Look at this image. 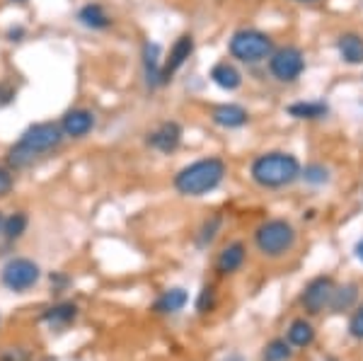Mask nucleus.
<instances>
[{"mask_svg": "<svg viewBox=\"0 0 363 361\" xmlns=\"http://www.w3.org/2000/svg\"><path fill=\"white\" fill-rule=\"evenodd\" d=\"M286 340H289L291 347L296 349H306L315 342V328L313 323L306 318H296L294 323L289 325V330H286Z\"/></svg>", "mask_w": 363, "mask_h": 361, "instance_id": "obj_21", "label": "nucleus"}, {"mask_svg": "<svg viewBox=\"0 0 363 361\" xmlns=\"http://www.w3.org/2000/svg\"><path fill=\"white\" fill-rule=\"evenodd\" d=\"M208 78H211V83L218 85L220 90H225V92H235L242 87V73H240V68L233 61L213 63Z\"/></svg>", "mask_w": 363, "mask_h": 361, "instance_id": "obj_14", "label": "nucleus"}, {"mask_svg": "<svg viewBox=\"0 0 363 361\" xmlns=\"http://www.w3.org/2000/svg\"><path fill=\"white\" fill-rule=\"evenodd\" d=\"M27 226H29V218L25 211H15L13 216L5 218V228H3V238L8 243H15L20 240L22 235L27 233Z\"/></svg>", "mask_w": 363, "mask_h": 361, "instance_id": "obj_23", "label": "nucleus"}, {"mask_svg": "<svg viewBox=\"0 0 363 361\" xmlns=\"http://www.w3.org/2000/svg\"><path fill=\"white\" fill-rule=\"evenodd\" d=\"M298 243V233L294 223L286 218H267L255 228V248L269 260L286 257Z\"/></svg>", "mask_w": 363, "mask_h": 361, "instance_id": "obj_4", "label": "nucleus"}, {"mask_svg": "<svg viewBox=\"0 0 363 361\" xmlns=\"http://www.w3.org/2000/svg\"><path fill=\"white\" fill-rule=\"evenodd\" d=\"M359 301V287L356 284H344V287H335L330 301V311L332 313H344L349 308H354V304Z\"/></svg>", "mask_w": 363, "mask_h": 361, "instance_id": "obj_22", "label": "nucleus"}, {"mask_svg": "<svg viewBox=\"0 0 363 361\" xmlns=\"http://www.w3.org/2000/svg\"><path fill=\"white\" fill-rule=\"evenodd\" d=\"M75 318H78V306H75L73 301H61V304L46 308L42 313V320L51 330L68 328L70 323H75Z\"/></svg>", "mask_w": 363, "mask_h": 361, "instance_id": "obj_17", "label": "nucleus"}, {"mask_svg": "<svg viewBox=\"0 0 363 361\" xmlns=\"http://www.w3.org/2000/svg\"><path fill=\"white\" fill-rule=\"evenodd\" d=\"M22 34H25V29H22V27H13V29H10V32H8V37H10V42H20V37H22Z\"/></svg>", "mask_w": 363, "mask_h": 361, "instance_id": "obj_32", "label": "nucleus"}, {"mask_svg": "<svg viewBox=\"0 0 363 361\" xmlns=\"http://www.w3.org/2000/svg\"><path fill=\"white\" fill-rule=\"evenodd\" d=\"M5 218H8V216H5V213L0 211V235H3V228H5Z\"/></svg>", "mask_w": 363, "mask_h": 361, "instance_id": "obj_35", "label": "nucleus"}, {"mask_svg": "<svg viewBox=\"0 0 363 361\" xmlns=\"http://www.w3.org/2000/svg\"><path fill=\"white\" fill-rule=\"evenodd\" d=\"M298 5H315V3H322V0H294Z\"/></svg>", "mask_w": 363, "mask_h": 361, "instance_id": "obj_34", "label": "nucleus"}, {"mask_svg": "<svg viewBox=\"0 0 363 361\" xmlns=\"http://www.w3.org/2000/svg\"><path fill=\"white\" fill-rule=\"evenodd\" d=\"M337 54L349 66H363V37L359 32H344L337 39Z\"/></svg>", "mask_w": 363, "mask_h": 361, "instance_id": "obj_16", "label": "nucleus"}, {"mask_svg": "<svg viewBox=\"0 0 363 361\" xmlns=\"http://www.w3.org/2000/svg\"><path fill=\"white\" fill-rule=\"evenodd\" d=\"M186 301H189V294H186L184 289L174 287V289L162 291V294L157 296V301L153 304V311L157 316H174V313H179L182 308L186 306Z\"/></svg>", "mask_w": 363, "mask_h": 361, "instance_id": "obj_18", "label": "nucleus"}, {"mask_svg": "<svg viewBox=\"0 0 363 361\" xmlns=\"http://www.w3.org/2000/svg\"><path fill=\"white\" fill-rule=\"evenodd\" d=\"M191 54H194V37H191V34H182V37L174 39L165 61H162V85H167L169 80L174 78V73L189 61Z\"/></svg>", "mask_w": 363, "mask_h": 361, "instance_id": "obj_10", "label": "nucleus"}, {"mask_svg": "<svg viewBox=\"0 0 363 361\" xmlns=\"http://www.w3.org/2000/svg\"><path fill=\"white\" fill-rule=\"evenodd\" d=\"M269 73L279 83H296L306 73V54L298 46H279L269 56Z\"/></svg>", "mask_w": 363, "mask_h": 361, "instance_id": "obj_7", "label": "nucleus"}, {"mask_svg": "<svg viewBox=\"0 0 363 361\" xmlns=\"http://www.w3.org/2000/svg\"><path fill=\"white\" fill-rule=\"evenodd\" d=\"M211 121L220 129H242L250 124V112L242 104L235 102H220L211 109Z\"/></svg>", "mask_w": 363, "mask_h": 361, "instance_id": "obj_12", "label": "nucleus"}, {"mask_svg": "<svg viewBox=\"0 0 363 361\" xmlns=\"http://www.w3.org/2000/svg\"><path fill=\"white\" fill-rule=\"evenodd\" d=\"M51 284H54L56 291H61L63 287H68V277L63 274H51Z\"/></svg>", "mask_w": 363, "mask_h": 361, "instance_id": "obj_31", "label": "nucleus"}, {"mask_svg": "<svg viewBox=\"0 0 363 361\" xmlns=\"http://www.w3.org/2000/svg\"><path fill=\"white\" fill-rule=\"evenodd\" d=\"M356 257H359V262H363V238L356 243Z\"/></svg>", "mask_w": 363, "mask_h": 361, "instance_id": "obj_33", "label": "nucleus"}, {"mask_svg": "<svg viewBox=\"0 0 363 361\" xmlns=\"http://www.w3.org/2000/svg\"><path fill=\"white\" fill-rule=\"evenodd\" d=\"M303 165L294 153L286 150H269L252 160L250 177L262 189H284L301 179Z\"/></svg>", "mask_w": 363, "mask_h": 361, "instance_id": "obj_2", "label": "nucleus"}, {"mask_svg": "<svg viewBox=\"0 0 363 361\" xmlns=\"http://www.w3.org/2000/svg\"><path fill=\"white\" fill-rule=\"evenodd\" d=\"M13 187H15L13 172H10L8 167L0 165V199H3V196H8L10 191H13Z\"/></svg>", "mask_w": 363, "mask_h": 361, "instance_id": "obj_30", "label": "nucleus"}, {"mask_svg": "<svg viewBox=\"0 0 363 361\" xmlns=\"http://www.w3.org/2000/svg\"><path fill=\"white\" fill-rule=\"evenodd\" d=\"M228 174V165L223 158L211 155V158L194 160L189 165H184L174 174L172 184L182 196H203L208 191L218 189L220 182Z\"/></svg>", "mask_w": 363, "mask_h": 361, "instance_id": "obj_3", "label": "nucleus"}, {"mask_svg": "<svg viewBox=\"0 0 363 361\" xmlns=\"http://www.w3.org/2000/svg\"><path fill=\"white\" fill-rule=\"evenodd\" d=\"M213 306H216V291L213 287H203L201 289V294H199V299H196V313H211L213 311Z\"/></svg>", "mask_w": 363, "mask_h": 361, "instance_id": "obj_27", "label": "nucleus"}, {"mask_svg": "<svg viewBox=\"0 0 363 361\" xmlns=\"http://www.w3.org/2000/svg\"><path fill=\"white\" fill-rule=\"evenodd\" d=\"M78 22L92 32H102V29L112 27V17L107 15V10L99 3H87L78 10Z\"/></svg>", "mask_w": 363, "mask_h": 361, "instance_id": "obj_19", "label": "nucleus"}, {"mask_svg": "<svg viewBox=\"0 0 363 361\" xmlns=\"http://www.w3.org/2000/svg\"><path fill=\"white\" fill-rule=\"evenodd\" d=\"M42 279V267L29 257H13L0 270V284L13 294H27Z\"/></svg>", "mask_w": 363, "mask_h": 361, "instance_id": "obj_6", "label": "nucleus"}, {"mask_svg": "<svg viewBox=\"0 0 363 361\" xmlns=\"http://www.w3.org/2000/svg\"><path fill=\"white\" fill-rule=\"evenodd\" d=\"M220 226H223V216H220V213H216V216L203 221L201 228H199V235H196L199 248H208L211 243L216 240V235L220 233Z\"/></svg>", "mask_w": 363, "mask_h": 361, "instance_id": "obj_24", "label": "nucleus"}, {"mask_svg": "<svg viewBox=\"0 0 363 361\" xmlns=\"http://www.w3.org/2000/svg\"><path fill=\"white\" fill-rule=\"evenodd\" d=\"M143 73H145V83L150 90L162 85V58H160V44L155 42H145L143 44Z\"/></svg>", "mask_w": 363, "mask_h": 361, "instance_id": "obj_15", "label": "nucleus"}, {"mask_svg": "<svg viewBox=\"0 0 363 361\" xmlns=\"http://www.w3.org/2000/svg\"><path fill=\"white\" fill-rule=\"evenodd\" d=\"M335 279L332 277H315L310 279L306 284V289H303L301 294V304L303 308L310 313V316H320L325 308H330V301H332V294H335Z\"/></svg>", "mask_w": 363, "mask_h": 361, "instance_id": "obj_8", "label": "nucleus"}, {"mask_svg": "<svg viewBox=\"0 0 363 361\" xmlns=\"http://www.w3.org/2000/svg\"><path fill=\"white\" fill-rule=\"evenodd\" d=\"M61 131H63V136L66 138H85V136H90L92 129H95V124H97V119H95V114L90 112V109H85V107H75V109H68L66 114L61 116Z\"/></svg>", "mask_w": 363, "mask_h": 361, "instance_id": "obj_11", "label": "nucleus"}, {"mask_svg": "<svg viewBox=\"0 0 363 361\" xmlns=\"http://www.w3.org/2000/svg\"><path fill=\"white\" fill-rule=\"evenodd\" d=\"M301 179H306L308 184H315V187H320V184L330 182V170H327L322 162H310V165L303 167Z\"/></svg>", "mask_w": 363, "mask_h": 361, "instance_id": "obj_26", "label": "nucleus"}, {"mask_svg": "<svg viewBox=\"0 0 363 361\" xmlns=\"http://www.w3.org/2000/svg\"><path fill=\"white\" fill-rule=\"evenodd\" d=\"M182 136H184V131H182L179 121L169 119V121H162V124H157L153 131H148V138H145V143L150 145L153 150L157 153H174V150L182 145Z\"/></svg>", "mask_w": 363, "mask_h": 361, "instance_id": "obj_9", "label": "nucleus"}, {"mask_svg": "<svg viewBox=\"0 0 363 361\" xmlns=\"http://www.w3.org/2000/svg\"><path fill=\"white\" fill-rule=\"evenodd\" d=\"M0 361H29V354L22 347H5L0 352Z\"/></svg>", "mask_w": 363, "mask_h": 361, "instance_id": "obj_29", "label": "nucleus"}, {"mask_svg": "<svg viewBox=\"0 0 363 361\" xmlns=\"http://www.w3.org/2000/svg\"><path fill=\"white\" fill-rule=\"evenodd\" d=\"M10 3H27V0H10Z\"/></svg>", "mask_w": 363, "mask_h": 361, "instance_id": "obj_36", "label": "nucleus"}, {"mask_svg": "<svg viewBox=\"0 0 363 361\" xmlns=\"http://www.w3.org/2000/svg\"><path fill=\"white\" fill-rule=\"evenodd\" d=\"M294 357V349H291L289 340H272L262 352V361H291Z\"/></svg>", "mask_w": 363, "mask_h": 361, "instance_id": "obj_25", "label": "nucleus"}, {"mask_svg": "<svg viewBox=\"0 0 363 361\" xmlns=\"http://www.w3.org/2000/svg\"><path fill=\"white\" fill-rule=\"evenodd\" d=\"M286 114L294 116L298 121H318V119H325L330 114V107L320 100H303V102H294L286 107Z\"/></svg>", "mask_w": 363, "mask_h": 361, "instance_id": "obj_20", "label": "nucleus"}, {"mask_svg": "<svg viewBox=\"0 0 363 361\" xmlns=\"http://www.w3.org/2000/svg\"><path fill=\"white\" fill-rule=\"evenodd\" d=\"M274 39L267 32L255 27H245L233 32L230 42H228V51L235 61L245 63V66H259V63L269 61L274 54Z\"/></svg>", "mask_w": 363, "mask_h": 361, "instance_id": "obj_5", "label": "nucleus"}, {"mask_svg": "<svg viewBox=\"0 0 363 361\" xmlns=\"http://www.w3.org/2000/svg\"><path fill=\"white\" fill-rule=\"evenodd\" d=\"M245 260H247V248L242 240H233L220 250L218 257H216V274L228 277L235 274L238 270H242Z\"/></svg>", "mask_w": 363, "mask_h": 361, "instance_id": "obj_13", "label": "nucleus"}, {"mask_svg": "<svg viewBox=\"0 0 363 361\" xmlns=\"http://www.w3.org/2000/svg\"><path fill=\"white\" fill-rule=\"evenodd\" d=\"M349 335L354 340H363V304L356 308V313L349 320Z\"/></svg>", "mask_w": 363, "mask_h": 361, "instance_id": "obj_28", "label": "nucleus"}, {"mask_svg": "<svg viewBox=\"0 0 363 361\" xmlns=\"http://www.w3.org/2000/svg\"><path fill=\"white\" fill-rule=\"evenodd\" d=\"M63 138L66 136L61 131V124H56V121H37V124L27 126L22 131L20 141L10 145L5 160H8V165L13 170H25V167L34 165L42 155L61 148Z\"/></svg>", "mask_w": 363, "mask_h": 361, "instance_id": "obj_1", "label": "nucleus"}]
</instances>
